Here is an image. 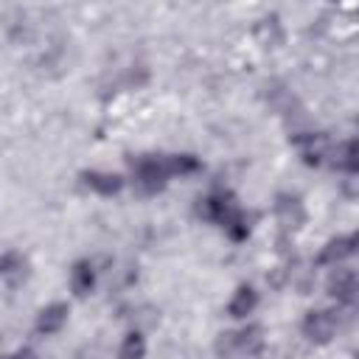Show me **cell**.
Returning <instances> with one entry per match:
<instances>
[{
  "label": "cell",
  "instance_id": "1",
  "mask_svg": "<svg viewBox=\"0 0 359 359\" xmlns=\"http://www.w3.org/2000/svg\"><path fill=\"white\" fill-rule=\"evenodd\" d=\"M261 348V328L258 325H247L241 331H224L216 339V353L224 359H241L250 356Z\"/></svg>",
  "mask_w": 359,
  "mask_h": 359
},
{
  "label": "cell",
  "instance_id": "2",
  "mask_svg": "<svg viewBox=\"0 0 359 359\" xmlns=\"http://www.w3.org/2000/svg\"><path fill=\"white\" fill-rule=\"evenodd\" d=\"M171 177V165H168V157H160V154H149V157H140L135 163V185L143 191V194H157L165 188Z\"/></svg>",
  "mask_w": 359,
  "mask_h": 359
},
{
  "label": "cell",
  "instance_id": "3",
  "mask_svg": "<svg viewBox=\"0 0 359 359\" xmlns=\"http://www.w3.org/2000/svg\"><path fill=\"white\" fill-rule=\"evenodd\" d=\"M303 337L314 345H325L334 339L337 334V314L328 311V309H311L306 317H303Z\"/></svg>",
  "mask_w": 359,
  "mask_h": 359
},
{
  "label": "cell",
  "instance_id": "4",
  "mask_svg": "<svg viewBox=\"0 0 359 359\" xmlns=\"http://www.w3.org/2000/svg\"><path fill=\"white\" fill-rule=\"evenodd\" d=\"M328 294L342 303V306H351L359 300V275L353 269H334L328 275V283H325Z\"/></svg>",
  "mask_w": 359,
  "mask_h": 359
},
{
  "label": "cell",
  "instance_id": "5",
  "mask_svg": "<svg viewBox=\"0 0 359 359\" xmlns=\"http://www.w3.org/2000/svg\"><path fill=\"white\" fill-rule=\"evenodd\" d=\"M67 314H70L67 303H50V306H45V309L36 314V323H34L36 334L50 337V334L62 331V325L67 323Z\"/></svg>",
  "mask_w": 359,
  "mask_h": 359
},
{
  "label": "cell",
  "instance_id": "6",
  "mask_svg": "<svg viewBox=\"0 0 359 359\" xmlns=\"http://www.w3.org/2000/svg\"><path fill=\"white\" fill-rule=\"evenodd\" d=\"M84 185L101 196H112V194H121L123 188V177L121 174H112V171H84L81 174Z\"/></svg>",
  "mask_w": 359,
  "mask_h": 359
},
{
  "label": "cell",
  "instance_id": "7",
  "mask_svg": "<svg viewBox=\"0 0 359 359\" xmlns=\"http://www.w3.org/2000/svg\"><path fill=\"white\" fill-rule=\"evenodd\" d=\"M70 289L76 297H87L95 289V266L90 261H76L70 266Z\"/></svg>",
  "mask_w": 359,
  "mask_h": 359
},
{
  "label": "cell",
  "instance_id": "8",
  "mask_svg": "<svg viewBox=\"0 0 359 359\" xmlns=\"http://www.w3.org/2000/svg\"><path fill=\"white\" fill-rule=\"evenodd\" d=\"M255 306H258V292H255L250 283H241V286L233 292L230 303H227V314H230V317H247V314L255 311Z\"/></svg>",
  "mask_w": 359,
  "mask_h": 359
},
{
  "label": "cell",
  "instance_id": "9",
  "mask_svg": "<svg viewBox=\"0 0 359 359\" xmlns=\"http://www.w3.org/2000/svg\"><path fill=\"white\" fill-rule=\"evenodd\" d=\"M348 255H353V244H351V236H339V238H331L320 255H317V264L323 266H337L339 261H345Z\"/></svg>",
  "mask_w": 359,
  "mask_h": 359
},
{
  "label": "cell",
  "instance_id": "10",
  "mask_svg": "<svg viewBox=\"0 0 359 359\" xmlns=\"http://www.w3.org/2000/svg\"><path fill=\"white\" fill-rule=\"evenodd\" d=\"M0 275H3L6 286H17L28 278V261L20 252H6L0 261Z\"/></svg>",
  "mask_w": 359,
  "mask_h": 359
},
{
  "label": "cell",
  "instance_id": "11",
  "mask_svg": "<svg viewBox=\"0 0 359 359\" xmlns=\"http://www.w3.org/2000/svg\"><path fill=\"white\" fill-rule=\"evenodd\" d=\"M275 213H278V222H280L286 230H294V227L303 224V205H300L297 196H280Z\"/></svg>",
  "mask_w": 359,
  "mask_h": 359
},
{
  "label": "cell",
  "instance_id": "12",
  "mask_svg": "<svg viewBox=\"0 0 359 359\" xmlns=\"http://www.w3.org/2000/svg\"><path fill=\"white\" fill-rule=\"evenodd\" d=\"M146 353V339L140 331H129L118 348V359H143Z\"/></svg>",
  "mask_w": 359,
  "mask_h": 359
},
{
  "label": "cell",
  "instance_id": "13",
  "mask_svg": "<svg viewBox=\"0 0 359 359\" xmlns=\"http://www.w3.org/2000/svg\"><path fill=\"white\" fill-rule=\"evenodd\" d=\"M168 165H171V174H194V171H199V160L194 154H171Z\"/></svg>",
  "mask_w": 359,
  "mask_h": 359
},
{
  "label": "cell",
  "instance_id": "14",
  "mask_svg": "<svg viewBox=\"0 0 359 359\" xmlns=\"http://www.w3.org/2000/svg\"><path fill=\"white\" fill-rule=\"evenodd\" d=\"M339 165L359 174V137L351 140V143H345V146L339 149Z\"/></svg>",
  "mask_w": 359,
  "mask_h": 359
},
{
  "label": "cell",
  "instance_id": "15",
  "mask_svg": "<svg viewBox=\"0 0 359 359\" xmlns=\"http://www.w3.org/2000/svg\"><path fill=\"white\" fill-rule=\"evenodd\" d=\"M6 359H36V353H34L31 348H20V351H14V353H8Z\"/></svg>",
  "mask_w": 359,
  "mask_h": 359
},
{
  "label": "cell",
  "instance_id": "16",
  "mask_svg": "<svg viewBox=\"0 0 359 359\" xmlns=\"http://www.w3.org/2000/svg\"><path fill=\"white\" fill-rule=\"evenodd\" d=\"M351 244H353V255H359V230L351 233Z\"/></svg>",
  "mask_w": 359,
  "mask_h": 359
},
{
  "label": "cell",
  "instance_id": "17",
  "mask_svg": "<svg viewBox=\"0 0 359 359\" xmlns=\"http://www.w3.org/2000/svg\"><path fill=\"white\" fill-rule=\"evenodd\" d=\"M353 359H359V353H356V356H353Z\"/></svg>",
  "mask_w": 359,
  "mask_h": 359
}]
</instances>
